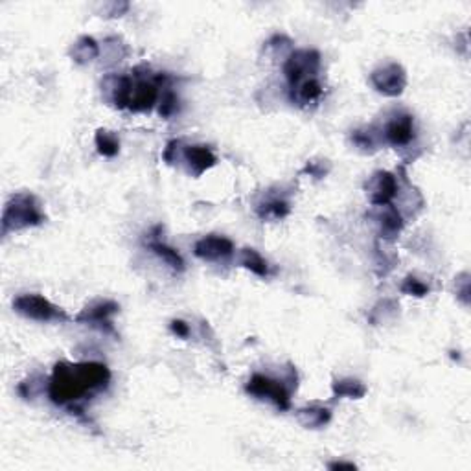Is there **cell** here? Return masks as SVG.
Returning a JSON list of instances; mask_svg holds the SVG:
<instances>
[{
    "label": "cell",
    "mask_w": 471,
    "mask_h": 471,
    "mask_svg": "<svg viewBox=\"0 0 471 471\" xmlns=\"http://www.w3.org/2000/svg\"><path fill=\"white\" fill-rule=\"evenodd\" d=\"M177 103H178V100H177V96H175L174 92H168V94H166L164 98H162V103H160V115L164 116H169V115H174L175 110H177Z\"/></svg>",
    "instance_id": "22"
},
{
    "label": "cell",
    "mask_w": 471,
    "mask_h": 471,
    "mask_svg": "<svg viewBox=\"0 0 471 471\" xmlns=\"http://www.w3.org/2000/svg\"><path fill=\"white\" fill-rule=\"evenodd\" d=\"M94 142H96V147H98V152H100V155H103V157L118 155L120 140L115 133L106 131V129H100V131L96 133V138H94Z\"/></svg>",
    "instance_id": "20"
},
{
    "label": "cell",
    "mask_w": 471,
    "mask_h": 471,
    "mask_svg": "<svg viewBox=\"0 0 471 471\" xmlns=\"http://www.w3.org/2000/svg\"><path fill=\"white\" fill-rule=\"evenodd\" d=\"M110 381V372L101 363H67L55 365L48 383V396L55 405L78 403L87 394L106 389Z\"/></svg>",
    "instance_id": "1"
},
{
    "label": "cell",
    "mask_w": 471,
    "mask_h": 471,
    "mask_svg": "<svg viewBox=\"0 0 471 471\" xmlns=\"http://www.w3.org/2000/svg\"><path fill=\"white\" fill-rule=\"evenodd\" d=\"M183 159L188 166V171L195 177L205 174L206 169H210L217 162L210 147L206 146H188L183 153Z\"/></svg>",
    "instance_id": "11"
},
{
    "label": "cell",
    "mask_w": 471,
    "mask_h": 471,
    "mask_svg": "<svg viewBox=\"0 0 471 471\" xmlns=\"http://www.w3.org/2000/svg\"><path fill=\"white\" fill-rule=\"evenodd\" d=\"M13 310L18 315L37 322H64L69 315L41 295H21L13 300Z\"/></svg>",
    "instance_id": "3"
},
{
    "label": "cell",
    "mask_w": 471,
    "mask_h": 471,
    "mask_svg": "<svg viewBox=\"0 0 471 471\" xmlns=\"http://www.w3.org/2000/svg\"><path fill=\"white\" fill-rule=\"evenodd\" d=\"M45 221V214L39 208L32 193H17L9 199L2 215V232L9 230H23L28 227H37Z\"/></svg>",
    "instance_id": "2"
},
{
    "label": "cell",
    "mask_w": 471,
    "mask_h": 471,
    "mask_svg": "<svg viewBox=\"0 0 471 471\" xmlns=\"http://www.w3.org/2000/svg\"><path fill=\"white\" fill-rule=\"evenodd\" d=\"M320 69V54L317 50H297L289 55L284 64V74L289 87L295 89L302 81L315 78Z\"/></svg>",
    "instance_id": "4"
},
{
    "label": "cell",
    "mask_w": 471,
    "mask_h": 471,
    "mask_svg": "<svg viewBox=\"0 0 471 471\" xmlns=\"http://www.w3.org/2000/svg\"><path fill=\"white\" fill-rule=\"evenodd\" d=\"M328 467L329 470H356V464L353 463H331Z\"/></svg>",
    "instance_id": "26"
},
{
    "label": "cell",
    "mask_w": 471,
    "mask_h": 471,
    "mask_svg": "<svg viewBox=\"0 0 471 471\" xmlns=\"http://www.w3.org/2000/svg\"><path fill=\"white\" fill-rule=\"evenodd\" d=\"M118 304L113 302V300H101V302H96L92 304V306L85 307L81 313H79L78 317H76V320L78 322H85V324H91V326H106L107 329H113L110 328V317L115 315V313H118Z\"/></svg>",
    "instance_id": "9"
},
{
    "label": "cell",
    "mask_w": 471,
    "mask_h": 471,
    "mask_svg": "<svg viewBox=\"0 0 471 471\" xmlns=\"http://www.w3.org/2000/svg\"><path fill=\"white\" fill-rule=\"evenodd\" d=\"M331 390L337 398H352L359 399L366 394V387L359 380H352V378H346V380L335 381L331 385Z\"/></svg>",
    "instance_id": "16"
},
{
    "label": "cell",
    "mask_w": 471,
    "mask_h": 471,
    "mask_svg": "<svg viewBox=\"0 0 471 471\" xmlns=\"http://www.w3.org/2000/svg\"><path fill=\"white\" fill-rule=\"evenodd\" d=\"M383 208V212L380 214V229H381V236L383 238H396L399 234V230L403 229V217L399 214V210L396 206L387 205V206H380Z\"/></svg>",
    "instance_id": "12"
},
{
    "label": "cell",
    "mask_w": 471,
    "mask_h": 471,
    "mask_svg": "<svg viewBox=\"0 0 471 471\" xmlns=\"http://www.w3.org/2000/svg\"><path fill=\"white\" fill-rule=\"evenodd\" d=\"M239 261L245 269H249L251 273L258 276H267L269 275V263H267L263 258H261L260 252H256L254 249H243L242 254H239Z\"/></svg>",
    "instance_id": "19"
},
{
    "label": "cell",
    "mask_w": 471,
    "mask_h": 471,
    "mask_svg": "<svg viewBox=\"0 0 471 471\" xmlns=\"http://www.w3.org/2000/svg\"><path fill=\"white\" fill-rule=\"evenodd\" d=\"M326 171L328 169H324V164H319V162H307V166L304 168V174H310L313 177H324Z\"/></svg>",
    "instance_id": "24"
},
{
    "label": "cell",
    "mask_w": 471,
    "mask_h": 471,
    "mask_svg": "<svg viewBox=\"0 0 471 471\" xmlns=\"http://www.w3.org/2000/svg\"><path fill=\"white\" fill-rule=\"evenodd\" d=\"M385 138L392 146H407L414 138V118L411 115H399L390 120L385 127Z\"/></svg>",
    "instance_id": "10"
},
{
    "label": "cell",
    "mask_w": 471,
    "mask_h": 471,
    "mask_svg": "<svg viewBox=\"0 0 471 471\" xmlns=\"http://www.w3.org/2000/svg\"><path fill=\"white\" fill-rule=\"evenodd\" d=\"M147 247H149V251L155 252L160 260H164L166 263L171 267V269H175V271L184 269L183 256H181L175 249H171L169 245H166L164 242H160V239H155V238H149L147 239Z\"/></svg>",
    "instance_id": "15"
},
{
    "label": "cell",
    "mask_w": 471,
    "mask_h": 471,
    "mask_svg": "<svg viewBox=\"0 0 471 471\" xmlns=\"http://www.w3.org/2000/svg\"><path fill=\"white\" fill-rule=\"evenodd\" d=\"M291 91H293V100H297L298 103H313V101H317L322 96V87L317 81V78L306 79V81H302L295 89H291Z\"/></svg>",
    "instance_id": "17"
},
{
    "label": "cell",
    "mask_w": 471,
    "mask_h": 471,
    "mask_svg": "<svg viewBox=\"0 0 471 471\" xmlns=\"http://www.w3.org/2000/svg\"><path fill=\"white\" fill-rule=\"evenodd\" d=\"M251 396L260 399H269L280 409V411H288L289 409V389L285 387L284 381H278L275 378L263 374H254L249 380L247 387H245Z\"/></svg>",
    "instance_id": "5"
},
{
    "label": "cell",
    "mask_w": 471,
    "mask_h": 471,
    "mask_svg": "<svg viewBox=\"0 0 471 471\" xmlns=\"http://www.w3.org/2000/svg\"><path fill=\"white\" fill-rule=\"evenodd\" d=\"M370 81L375 87V91L385 94V96L394 98L399 96L405 91V87H407V74H405L402 64L389 63L374 70L370 76Z\"/></svg>",
    "instance_id": "6"
},
{
    "label": "cell",
    "mask_w": 471,
    "mask_h": 471,
    "mask_svg": "<svg viewBox=\"0 0 471 471\" xmlns=\"http://www.w3.org/2000/svg\"><path fill=\"white\" fill-rule=\"evenodd\" d=\"M298 421L307 429H320V427L328 426L331 420V411L320 405H312V407L300 409L297 414Z\"/></svg>",
    "instance_id": "13"
},
{
    "label": "cell",
    "mask_w": 471,
    "mask_h": 471,
    "mask_svg": "<svg viewBox=\"0 0 471 471\" xmlns=\"http://www.w3.org/2000/svg\"><path fill=\"white\" fill-rule=\"evenodd\" d=\"M289 210H291L289 203L284 201V199H280V197L261 203L256 208L258 215H260L261 220H282V217H285V215L289 214Z\"/></svg>",
    "instance_id": "18"
},
{
    "label": "cell",
    "mask_w": 471,
    "mask_h": 471,
    "mask_svg": "<svg viewBox=\"0 0 471 471\" xmlns=\"http://www.w3.org/2000/svg\"><path fill=\"white\" fill-rule=\"evenodd\" d=\"M399 184L389 171H378L366 183V192L370 195V203L374 206L392 205V199L398 195Z\"/></svg>",
    "instance_id": "7"
},
{
    "label": "cell",
    "mask_w": 471,
    "mask_h": 471,
    "mask_svg": "<svg viewBox=\"0 0 471 471\" xmlns=\"http://www.w3.org/2000/svg\"><path fill=\"white\" fill-rule=\"evenodd\" d=\"M178 146H181V142H177V140H171V142L168 144V147L164 149V160L168 162V164H171V162H175L177 160V155H175V152L178 149Z\"/></svg>",
    "instance_id": "25"
},
{
    "label": "cell",
    "mask_w": 471,
    "mask_h": 471,
    "mask_svg": "<svg viewBox=\"0 0 471 471\" xmlns=\"http://www.w3.org/2000/svg\"><path fill=\"white\" fill-rule=\"evenodd\" d=\"M70 55H72V59L78 64H87L100 55V46H98V42L92 37H79L78 41L74 42Z\"/></svg>",
    "instance_id": "14"
},
{
    "label": "cell",
    "mask_w": 471,
    "mask_h": 471,
    "mask_svg": "<svg viewBox=\"0 0 471 471\" xmlns=\"http://www.w3.org/2000/svg\"><path fill=\"white\" fill-rule=\"evenodd\" d=\"M402 291L405 295H412V297H426L429 293V288L421 280L414 278V276H407L405 282L402 284Z\"/></svg>",
    "instance_id": "21"
},
{
    "label": "cell",
    "mask_w": 471,
    "mask_h": 471,
    "mask_svg": "<svg viewBox=\"0 0 471 471\" xmlns=\"http://www.w3.org/2000/svg\"><path fill=\"white\" fill-rule=\"evenodd\" d=\"M234 254V243L225 236L210 234L195 243V256L205 261H223Z\"/></svg>",
    "instance_id": "8"
},
{
    "label": "cell",
    "mask_w": 471,
    "mask_h": 471,
    "mask_svg": "<svg viewBox=\"0 0 471 471\" xmlns=\"http://www.w3.org/2000/svg\"><path fill=\"white\" fill-rule=\"evenodd\" d=\"M169 328H171V331L181 339H186L188 335H190V326H188L184 320H171Z\"/></svg>",
    "instance_id": "23"
}]
</instances>
